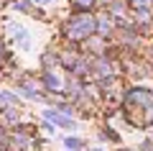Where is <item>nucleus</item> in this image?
Returning <instances> with one entry per match:
<instances>
[{
	"mask_svg": "<svg viewBox=\"0 0 153 151\" xmlns=\"http://www.w3.org/2000/svg\"><path fill=\"white\" fill-rule=\"evenodd\" d=\"M94 26H97V23H94L92 16H79V18H74V21L69 23V36L71 38H84V36L92 33Z\"/></svg>",
	"mask_w": 153,
	"mask_h": 151,
	"instance_id": "1",
	"label": "nucleus"
},
{
	"mask_svg": "<svg viewBox=\"0 0 153 151\" xmlns=\"http://www.w3.org/2000/svg\"><path fill=\"white\" fill-rule=\"evenodd\" d=\"M46 118H49L51 123H56V125H64V128H71V125H74V120H71V118L56 113V110H46Z\"/></svg>",
	"mask_w": 153,
	"mask_h": 151,
	"instance_id": "2",
	"label": "nucleus"
},
{
	"mask_svg": "<svg viewBox=\"0 0 153 151\" xmlns=\"http://www.w3.org/2000/svg\"><path fill=\"white\" fill-rule=\"evenodd\" d=\"M10 33H13V38H18V41L23 44V46H28V36H26V31H23V26H10Z\"/></svg>",
	"mask_w": 153,
	"mask_h": 151,
	"instance_id": "3",
	"label": "nucleus"
},
{
	"mask_svg": "<svg viewBox=\"0 0 153 151\" xmlns=\"http://www.w3.org/2000/svg\"><path fill=\"white\" fill-rule=\"evenodd\" d=\"M133 8L135 11H148L151 8V0H133Z\"/></svg>",
	"mask_w": 153,
	"mask_h": 151,
	"instance_id": "4",
	"label": "nucleus"
},
{
	"mask_svg": "<svg viewBox=\"0 0 153 151\" xmlns=\"http://www.w3.org/2000/svg\"><path fill=\"white\" fill-rule=\"evenodd\" d=\"M46 82H49V87H56V90H59V87H61L59 77H54V74H49V77H46Z\"/></svg>",
	"mask_w": 153,
	"mask_h": 151,
	"instance_id": "5",
	"label": "nucleus"
},
{
	"mask_svg": "<svg viewBox=\"0 0 153 151\" xmlns=\"http://www.w3.org/2000/svg\"><path fill=\"white\" fill-rule=\"evenodd\" d=\"M0 103H16V97H13V95H5V92H0Z\"/></svg>",
	"mask_w": 153,
	"mask_h": 151,
	"instance_id": "6",
	"label": "nucleus"
},
{
	"mask_svg": "<svg viewBox=\"0 0 153 151\" xmlns=\"http://www.w3.org/2000/svg\"><path fill=\"white\" fill-rule=\"evenodd\" d=\"M66 146L74 149V146H82V141H79V138H66Z\"/></svg>",
	"mask_w": 153,
	"mask_h": 151,
	"instance_id": "7",
	"label": "nucleus"
},
{
	"mask_svg": "<svg viewBox=\"0 0 153 151\" xmlns=\"http://www.w3.org/2000/svg\"><path fill=\"white\" fill-rule=\"evenodd\" d=\"M16 8H18V11H28V3H23V0H21V3H16Z\"/></svg>",
	"mask_w": 153,
	"mask_h": 151,
	"instance_id": "8",
	"label": "nucleus"
},
{
	"mask_svg": "<svg viewBox=\"0 0 153 151\" xmlns=\"http://www.w3.org/2000/svg\"><path fill=\"white\" fill-rule=\"evenodd\" d=\"M79 3H82V5H89V3H92V0H79Z\"/></svg>",
	"mask_w": 153,
	"mask_h": 151,
	"instance_id": "9",
	"label": "nucleus"
},
{
	"mask_svg": "<svg viewBox=\"0 0 153 151\" xmlns=\"http://www.w3.org/2000/svg\"><path fill=\"white\" fill-rule=\"evenodd\" d=\"M33 3H51V0H33Z\"/></svg>",
	"mask_w": 153,
	"mask_h": 151,
	"instance_id": "10",
	"label": "nucleus"
}]
</instances>
